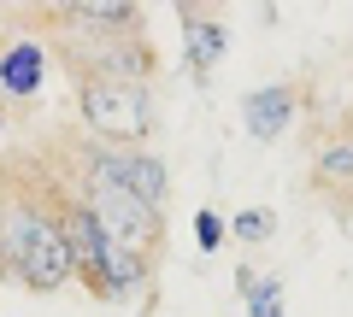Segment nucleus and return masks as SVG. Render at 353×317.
Segmentation results:
<instances>
[{"mask_svg": "<svg viewBox=\"0 0 353 317\" xmlns=\"http://www.w3.org/2000/svg\"><path fill=\"white\" fill-rule=\"evenodd\" d=\"M65 18H83V24H101V30H136L141 12L124 6V0H88V6H65Z\"/></svg>", "mask_w": 353, "mask_h": 317, "instance_id": "obj_10", "label": "nucleus"}, {"mask_svg": "<svg viewBox=\"0 0 353 317\" xmlns=\"http://www.w3.org/2000/svg\"><path fill=\"white\" fill-rule=\"evenodd\" d=\"M183 53L194 71H218V59L230 53V30L206 12H183Z\"/></svg>", "mask_w": 353, "mask_h": 317, "instance_id": "obj_8", "label": "nucleus"}, {"mask_svg": "<svg viewBox=\"0 0 353 317\" xmlns=\"http://www.w3.org/2000/svg\"><path fill=\"white\" fill-rule=\"evenodd\" d=\"M271 235H277V212H271V206L236 212V241H271Z\"/></svg>", "mask_w": 353, "mask_h": 317, "instance_id": "obj_13", "label": "nucleus"}, {"mask_svg": "<svg viewBox=\"0 0 353 317\" xmlns=\"http://www.w3.org/2000/svg\"><path fill=\"white\" fill-rule=\"evenodd\" d=\"M241 124H248L253 141H277L283 129L294 124V89H289V83H265V89H253L248 100H241Z\"/></svg>", "mask_w": 353, "mask_h": 317, "instance_id": "obj_6", "label": "nucleus"}, {"mask_svg": "<svg viewBox=\"0 0 353 317\" xmlns=\"http://www.w3.org/2000/svg\"><path fill=\"white\" fill-rule=\"evenodd\" d=\"M53 217H59V235H65V247H71V265H77V276H83L88 288L101 294L106 265H112V235L101 229L94 206H88V200H65Z\"/></svg>", "mask_w": 353, "mask_h": 317, "instance_id": "obj_5", "label": "nucleus"}, {"mask_svg": "<svg viewBox=\"0 0 353 317\" xmlns=\"http://www.w3.org/2000/svg\"><path fill=\"white\" fill-rule=\"evenodd\" d=\"M6 217H12V206H6V200H0V241H6Z\"/></svg>", "mask_w": 353, "mask_h": 317, "instance_id": "obj_15", "label": "nucleus"}, {"mask_svg": "<svg viewBox=\"0 0 353 317\" xmlns=\"http://www.w3.org/2000/svg\"><path fill=\"white\" fill-rule=\"evenodd\" d=\"M318 177H324L330 188H353V141H330V147L318 153Z\"/></svg>", "mask_w": 353, "mask_h": 317, "instance_id": "obj_12", "label": "nucleus"}, {"mask_svg": "<svg viewBox=\"0 0 353 317\" xmlns=\"http://www.w3.org/2000/svg\"><path fill=\"white\" fill-rule=\"evenodd\" d=\"M88 206H94L101 229L112 235V247H124V253H148V247L159 241V212L141 206L136 194L118 188V182H88Z\"/></svg>", "mask_w": 353, "mask_h": 317, "instance_id": "obj_3", "label": "nucleus"}, {"mask_svg": "<svg viewBox=\"0 0 353 317\" xmlns=\"http://www.w3.org/2000/svg\"><path fill=\"white\" fill-rule=\"evenodd\" d=\"M194 241H201V253H218V247H224V223H218V212H194Z\"/></svg>", "mask_w": 353, "mask_h": 317, "instance_id": "obj_14", "label": "nucleus"}, {"mask_svg": "<svg viewBox=\"0 0 353 317\" xmlns=\"http://www.w3.org/2000/svg\"><path fill=\"white\" fill-rule=\"evenodd\" d=\"M83 124L106 141L148 135V94L136 83H83Z\"/></svg>", "mask_w": 353, "mask_h": 317, "instance_id": "obj_2", "label": "nucleus"}, {"mask_svg": "<svg viewBox=\"0 0 353 317\" xmlns=\"http://www.w3.org/2000/svg\"><path fill=\"white\" fill-rule=\"evenodd\" d=\"M0 276L24 282L30 294H53L77 276L71 247L59 235V217L36 212V206H12L6 217V241H0Z\"/></svg>", "mask_w": 353, "mask_h": 317, "instance_id": "obj_1", "label": "nucleus"}, {"mask_svg": "<svg viewBox=\"0 0 353 317\" xmlns=\"http://www.w3.org/2000/svg\"><path fill=\"white\" fill-rule=\"evenodd\" d=\"M241 294H248V317H283V282L277 276H248V270H241Z\"/></svg>", "mask_w": 353, "mask_h": 317, "instance_id": "obj_11", "label": "nucleus"}, {"mask_svg": "<svg viewBox=\"0 0 353 317\" xmlns=\"http://www.w3.org/2000/svg\"><path fill=\"white\" fill-rule=\"evenodd\" d=\"M141 282H148V259H141V253H124V247H112V265H106L101 294H106V300H130V294H141Z\"/></svg>", "mask_w": 353, "mask_h": 317, "instance_id": "obj_9", "label": "nucleus"}, {"mask_svg": "<svg viewBox=\"0 0 353 317\" xmlns=\"http://www.w3.org/2000/svg\"><path fill=\"white\" fill-rule=\"evenodd\" d=\"M41 83H48V53H41L36 41H6V47H0V94L30 100Z\"/></svg>", "mask_w": 353, "mask_h": 317, "instance_id": "obj_7", "label": "nucleus"}, {"mask_svg": "<svg viewBox=\"0 0 353 317\" xmlns=\"http://www.w3.org/2000/svg\"><path fill=\"white\" fill-rule=\"evenodd\" d=\"M88 182H118V188H130L141 206H153L159 212L165 194H171V177H165V165L153 159V153H112V147H94L83 159Z\"/></svg>", "mask_w": 353, "mask_h": 317, "instance_id": "obj_4", "label": "nucleus"}]
</instances>
